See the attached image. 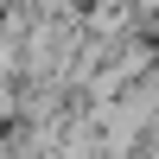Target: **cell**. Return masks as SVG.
Wrapping results in <instances>:
<instances>
[]
</instances>
